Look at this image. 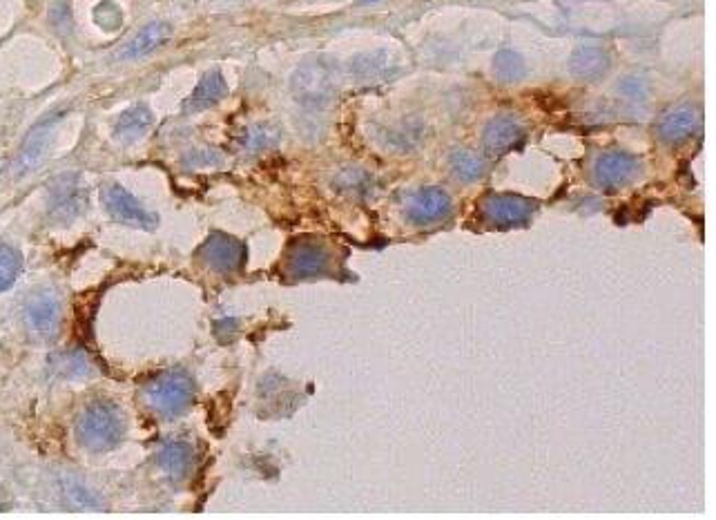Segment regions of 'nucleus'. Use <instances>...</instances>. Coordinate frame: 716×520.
I'll use <instances>...</instances> for the list:
<instances>
[{
  "instance_id": "1",
  "label": "nucleus",
  "mask_w": 716,
  "mask_h": 520,
  "mask_svg": "<svg viewBox=\"0 0 716 520\" xmlns=\"http://www.w3.org/2000/svg\"><path fill=\"white\" fill-rule=\"evenodd\" d=\"M125 436V420L121 409L108 400H96L81 411L76 420V440L92 454L112 451Z\"/></svg>"
},
{
  "instance_id": "2",
  "label": "nucleus",
  "mask_w": 716,
  "mask_h": 520,
  "mask_svg": "<svg viewBox=\"0 0 716 520\" xmlns=\"http://www.w3.org/2000/svg\"><path fill=\"white\" fill-rule=\"evenodd\" d=\"M195 398V384L183 371H168L148 380L141 387V400L161 418H177Z\"/></svg>"
},
{
  "instance_id": "3",
  "label": "nucleus",
  "mask_w": 716,
  "mask_h": 520,
  "mask_svg": "<svg viewBox=\"0 0 716 520\" xmlns=\"http://www.w3.org/2000/svg\"><path fill=\"white\" fill-rule=\"evenodd\" d=\"M337 88V67L331 59L317 56L306 61L293 76V92L302 103H326Z\"/></svg>"
},
{
  "instance_id": "4",
  "label": "nucleus",
  "mask_w": 716,
  "mask_h": 520,
  "mask_svg": "<svg viewBox=\"0 0 716 520\" xmlns=\"http://www.w3.org/2000/svg\"><path fill=\"white\" fill-rule=\"evenodd\" d=\"M480 210L493 228H516L527 224L536 213V204L520 195H489Z\"/></svg>"
},
{
  "instance_id": "5",
  "label": "nucleus",
  "mask_w": 716,
  "mask_h": 520,
  "mask_svg": "<svg viewBox=\"0 0 716 520\" xmlns=\"http://www.w3.org/2000/svg\"><path fill=\"white\" fill-rule=\"evenodd\" d=\"M641 161L632 154L621 152V150H612L605 152L601 157L596 159L594 163V179L596 184L605 188V190H616L623 188L627 184L641 175Z\"/></svg>"
},
{
  "instance_id": "6",
  "label": "nucleus",
  "mask_w": 716,
  "mask_h": 520,
  "mask_svg": "<svg viewBox=\"0 0 716 520\" xmlns=\"http://www.w3.org/2000/svg\"><path fill=\"white\" fill-rule=\"evenodd\" d=\"M23 320L29 333L41 337V340H50L58 331V322H61V302L50 291L34 293L23 306Z\"/></svg>"
},
{
  "instance_id": "7",
  "label": "nucleus",
  "mask_w": 716,
  "mask_h": 520,
  "mask_svg": "<svg viewBox=\"0 0 716 520\" xmlns=\"http://www.w3.org/2000/svg\"><path fill=\"white\" fill-rule=\"evenodd\" d=\"M199 255L215 273H235L246 262V246L226 233H212L203 242Z\"/></svg>"
},
{
  "instance_id": "8",
  "label": "nucleus",
  "mask_w": 716,
  "mask_h": 520,
  "mask_svg": "<svg viewBox=\"0 0 716 520\" xmlns=\"http://www.w3.org/2000/svg\"><path fill=\"white\" fill-rule=\"evenodd\" d=\"M328 250L317 239H297L288 248L286 273L293 279H308L322 275L328 268Z\"/></svg>"
},
{
  "instance_id": "9",
  "label": "nucleus",
  "mask_w": 716,
  "mask_h": 520,
  "mask_svg": "<svg viewBox=\"0 0 716 520\" xmlns=\"http://www.w3.org/2000/svg\"><path fill=\"white\" fill-rule=\"evenodd\" d=\"M103 204L105 210H108L116 221H123V224L137 226L143 230H152L157 226V215L148 213V210L119 184H112L103 190Z\"/></svg>"
},
{
  "instance_id": "10",
  "label": "nucleus",
  "mask_w": 716,
  "mask_h": 520,
  "mask_svg": "<svg viewBox=\"0 0 716 520\" xmlns=\"http://www.w3.org/2000/svg\"><path fill=\"white\" fill-rule=\"evenodd\" d=\"M85 190L79 186L76 175H61L52 181L50 188V213L58 224H67L85 210Z\"/></svg>"
},
{
  "instance_id": "11",
  "label": "nucleus",
  "mask_w": 716,
  "mask_h": 520,
  "mask_svg": "<svg viewBox=\"0 0 716 520\" xmlns=\"http://www.w3.org/2000/svg\"><path fill=\"white\" fill-rule=\"evenodd\" d=\"M451 197L442 188H420L406 199L404 213L413 224H433L449 215Z\"/></svg>"
},
{
  "instance_id": "12",
  "label": "nucleus",
  "mask_w": 716,
  "mask_h": 520,
  "mask_svg": "<svg viewBox=\"0 0 716 520\" xmlns=\"http://www.w3.org/2000/svg\"><path fill=\"white\" fill-rule=\"evenodd\" d=\"M696 130H699V114L692 105H676V108L667 110L656 125L659 139L670 146L688 141Z\"/></svg>"
},
{
  "instance_id": "13",
  "label": "nucleus",
  "mask_w": 716,
  "mask_h": 520,
  "mask_svg": "<svg viewBox=\"0 0 716 520\" xmlns=\"http://www.w3.org/2000/svg\"><path fill=\"white\" fill-rule=\"evenodd\" d=\"M172 36V27L163 21L145 25L141 32L134 34L128 43H125L119 52H116V59L119 61H132L141 59V56L150 54L159 47L166 45Z\"/></svg>"
},
{
  "instance_id": "14",
  "label": "nucleus",
  "mask_w": 716,
  "mask_h": 520,
  "mask_svg": "<svg viewBox=\"0 0 716 520\" xmlns=\"http://www.w3.org/2000/svg\"><path fill=\"white\" fill-rule=\"evenodd\" d=\"M525 139V128L522 123L509 114H500V117L493 119L485 132H482V143L485 148L493 154H505L509 150H514L518 143H522Z\"/></svg>"
},
{
  "instance_id": "15",
  "label": "nucleus",
  "mask_w": 716,
  "mask_h": 520,
  "mask_svg": "<svg viewBox=\"0 0 716 520\" xmlns=\"http://www.w3.org/2000/svg\"><path fill=\"white\" fill-rule=\"evenodd\" d=\"M58 119H61V112L43 119L32 132L27 134V139L23 143V150H21V157H18V163H16L18 175H25V172H29V170L38 166V161H41L43 152L47 148V143H50V134L54 130V123Z\"/></svg>"
},
{
  "instance_id": "16",
  "label": "nucleus",
  "mask_w": 716,
  "mask_h": 520,
  "mask_svg": "<svg viewBox=\"0 0 716 520\" xmlns=\"http://www.w3.org/2000/svg\"><path fill=\"white\" fill-rule=\"evenodd\" d=\"M152 121L154 117L148 105H132V108L125 110L119 121H116L114 137L123 143L139 141L152 128Z\"/></svg>"
},
{
  "instance_id": "17",
  "label": "nucleus",
  "mask_w": 716,
  "mask_h": 520,
  "mask_svg": "<svg viewBox=\"0 0 716 520\" xmlns=\"http://www.w3.org/2000/svg\"><path fill=\"white\" fill-rule=\"evenodd\" d=\"M226 92H228V85L224 81V76L219 72H210L199 81L195 92L190 94V99L183 103V108H186V112L208 110L224 99Z\"/></svg>"
},
{
  "instance_id": "18",
  "label": "nucleus",
  "mask_w": 716,
  "mask_h": 520,
  "mask_svg": "<svg viewBox=\"0 0 716 520\" xmlns=\"http://www.w3.org/2000/svg\"><path fill=\"white\" fill-rule=\"evenodd\" d=\"M569 70H572L578 79L596 81L609 70V56L601 47H580L574 52L572 61H569Z\"/></svg>"
},
{
  "instance_id": "19",
  "label": "nucleus",
  "mask_w": 716,
  "mask_h": 520,
  "mask_svg": "<svg viewBox=\"0 0 716 520\" xmlns=\"http://www.w3.org/2000/svg\"><path fill=\"white\" fill-rule=\"evenodd\" d=\"M157 462L163 474H166L170 480H181L186 478L188 469L192 465V449L186 442H166L159 449L157 454Z\"/></svg>"
},
{
  "instance_id": "20",
  "label": "nucleus",
  "mask_w": 716,
  "mask_h": 520,
  "mask_svg": "<svg viewBox=\"0 0 716 520\" xmlns=\"http://www.w3.org/2000/svg\"><path fill=\"white\" fill-rule=\"evenodd\" d=\"M279 137H282V132H279L277 125L259 123V125H253V128H248L244 132V137H241L239 146H241V150L248 152V154H257L261 150L273 148L275 143L279 141Z\"/></svg>"
},
{
  "instance_id": "21",
  "label": "nucleus",
  "mask_w": 716,
  "mask_h": 520,
  "mask_svg": "<svg viewBox=\"0 0 716 520\" xmlns=\"http://www.w3.org/2000/svg\"><path fill=\"white\" fill-rule=\"evenodd\" d=\"M23 271V257L14 246L0 244V293L12 288Z\"/></svg>"
},
{
  "instance_id": "22",
  "label": "nucleus",
  "mask_w": 716,
  "mask_h": 520,
  "mask_svg": "<svg viewBox=\"0 0 716 520\" xmlns=\"http://www.w3.org/2000/svg\"><path fill=\"white\" fill-rule=\"evenodd\" d=\"M449 161H451L453 175H456L460 181H467V184L480 179L482 172H485V163L469 150H456L451 154Z\"/></svg>"
},
{
  "instance_id": "23",
  "label": "nucleus",
  "mask_w": 716,
  "mask_h": 520,
  "mask_svg": "<svg viewBox=\"0 0 716 520\" xmlns=\"http://www.w3.org/2000/svg\"><path fill=\"white\" fill-rule=\"evenodd\" d=\"M52 369L61 378H81V375L90 373V362H87L81 351L72 353H61L52 358Z\"/></svg>"
},
{
  "instance_id": "24",
  "label": "nucleus",
  "mask_w": 716,
  "mask_h": 520,
  "mask_svg": "<svg viewBox=\"0 0 716 520\" xmlns=\"http://www.w3.org/2000/svg\"><path fill=\"white\" fill-rule=\"evenodd\" d=\"M493 72H496L502 83H514L525 76V61L516 52H500L493 61Z\"/></svg>"
},
{
  "instance_id": "25",
  "label": "nucleus",
  "mask_w": 716,
  "mask_h": 520,
  "mask_svg": "<svg viewBox=\"0 0 716 520\" xmlns=\"http://www.w3.org/2000/svg\"><path fill=\"white\" fill-rule=\"evenodd\" d=\"M94 21L99 23L105 32H112L121 25V9L116 7L112 0H103V3L94 9Z\"/></svg>"
},
{
  "instance_id": "26",
  "label": "nucleus",
  "mask_w": 716,
  "mask_h": 520,
  "mask_svg": "<svg viewBox=\"0 0 716 520\" xmlns=\"http://www.w3.org/2000/svg\"><path fill=\"white\" fill-rule=\"evenodd\" d=\"M221 157L217 152L212 150H192L190 154L183 157V166L186 168H206V166H215L219 163Z\"/></svg>"
},
{
  "instance_id": "27",
  "label": "nucleus",
  "mask_w": 716,
  "mask_h": 520,
  "mask_svg": "<svg viewBox=\"0 0 716 520\" xmlns=\"http://www.w3.org/2000/svg\"><path fill=\"white\" fill-rule=\"evenodd\" d=\"M3 507H5V494H3V489H0V509Z\"/></svg>"
}]
</instances>
